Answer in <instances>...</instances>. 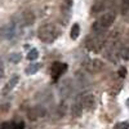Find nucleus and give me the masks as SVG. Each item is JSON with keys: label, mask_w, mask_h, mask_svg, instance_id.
Here are the masks:
<instances>
[{"label": "nucleus", "mask_w": 129, "mask_h": 129, "mask_svg": "<svg viewBox=\"0 0 129 129\" xmlns=\"http://www.w3.org/2000/svg\"><path fill=\"white\" fill-rule=\"evenodd\" d=\"M3 75H4V66H3L2 59H0V79L3 78Z\"/></svg>", "instance_id": "393cba45"}, {"label": "nucleus", "mask_w": 129, "mask_h": 129, "mask_svg": "<svg viewBox=\"0 0 129 129\" xmlns=\"http://www.w3.org/2000/svg\"><path fill=\"white\" fill-rule=\"evenodd\" d=\"M72 7V0H63L62 3V13H69Z\"/></svg>", "instance_id": "f3484780"}, {"label": "nucleus", "mask_w": 129, "mask_h": 129, "mask_svg": "<svg viewBox=\"0 0 129 129\" xmlns=\"http://www.w3.org/2000/svg\"><path fill=\"white\" fill-rule=\"evenodd\" d=\"M79 34H80V26H79L78 23L72 25V27H71V32H70L71 39H72V40H76V39L79 38Z\"/></svg>", "instance_id": "dca6fc26"}, {"label": "nucleus", "mask_w": 129, "mask_h": 129, "mask_svg": "<svg viewBox=\"0 0 129 129\" xmlns=\"http://www.w3.org/2000/svg\"><path fill=\"white\" fill-rule=\"evenodd\" d=\"M83 110H84V107H83L81 100H79V101H76V102L72 105V107H71V115L74 117H80Z\"/></svg>", "instance_id": "f8f14e48"}, {"label": "nucleus", "mask_w": 129, "mask_h": 129, "mask_svg": "<svg viewBox=\"0 0 129 129\" xmlns=\"http://www.w3.org/2000/svg\"><path fill=\"white\" fill-rule=\"evenodd\" d=\"M81 103H83L84 110H87V111H93V110L95 109V106H97L95 97H94L93 94H90V93H87V94L83 95Z\"/></svg>", "instance_id": "6e6552de"}, {"label": "nucleus", "mask_w": 129, "mask_h": 129, "mask_svg": "<svg viewBox=\"0 0 129 129\" xmlns=\"http://www.w3.org/2000/svg\"><path fill=\"white\" fill-rule=\"evenodd\" d=\"M18 81H19V76H13V78H10V80L4 85V88H3V90H2V94L3 95H7V94H9L10 92H12L13 89H14V87L18 84Z\"/></svg>", "instance_id": "9b49d317"}, {"label": "nucleus", "mask_w": 129, "mask_h": 129, "mask_svg": "<svg viewBox=\"0 0 129 129\" xmlns=\"http://www.w3.org/2000/svg\"><path fill=\"white\" fill-rule=\"evenodd\" d=\"M34 21H35V16H34V13H32L31 10H25V12L21 13L18 22L22 25V27H25V26H30V25H32V23H34Z\"/></svg>", "instance_id": "9d476101"}, {"label": "nucleus", "mask_w": 129, "mask_h": 129, "mask_svg": "<svg viewBox=\"0 0 129 129\" xmlns=\"http://www.w3.org/2000/svg\"><path fill=\"white\" fill-rule=\"evenodd\" d=\"M75 85H76L80 90L88 89L90 87V80L84 72L78 71L76 74H75Z\"/></svg>", "instance_id": "0eeeda50"}, {"label": "nucleus", "mask_w": 129, "mask_h": 129, "mask_svg": "<svg viewBox=\"0 0 129 129\" xmlns=\"http://www.w3.org/2000/svg\"><path fill=\"white\" fill-rule=\"evenodd\" d=\"M115 18H116V13L115 12H112V10L106 12L93 23L92 30L94 32H106V30L115 22Z\"/></svg>", "instance_id": "7ed1b4c3"}, {"label": "nucleus", "mask_w": 129, "mask_h": 129, "mask_svg": "<svg viewBox=\"0 0 129 129\" xmlns=\"http://www.w3.org/2000/svg\"><path fill=\"white\" fill-rule=\"evenodd\" d=\"M38 57H39L38 49H31V50L27 53V59H28V61H35Z\"/></svg>", "instance_id": "a211bd4d"}, {"label": "nucleus", "mask_w": 129, "mask_h": 129, "mask_svg": "<svg viewBox=\"0 0 129 129\" xmlns=\"http://www.w3.org/2000/svg\"><path fill=\"white\" fill-rule=\"evenodd\" d=\"M117 74H119V76H120V78H125V76H126V74H128V71H126L125 67H120L119 71H117Z\"/></svg>", "instance_id": "5701e85b"}, {"label": "nucleus", "mask_w": 129, "mask_h": 129, "mask_svg": "<svg viewBox=\"0 0 129 129\" xmlns=\"http://www.w3.org/2000/svg\"><path fill=\"white\" fill-rule=\"evenodd\" d=\"M106 44V32H94L89 35L85 40V47H87L90 52L98 53L102 50V48Z\"/></svg>", "instance_id": "f03ea898"}, {"label": "nucleus", "mask_w": 129, "mask_h": 129, "mask_svg": "<svg viewBox=\"0 0 129 129\" xmlns=\"http://www.w3.org/2000/svg\"><path fill=\"white\" fill-rule=\"evenodd\" d=\"M40 70V63H38V62H35V63H31V64H28V66L26 67V74L27 75H32V74H36L38 71Z\"/></svg>", "instance_id": "2eb2a0df"}, {"label": "nucleus", "mask_w": 129, "mask_h": 129, "mask_svg": "<svg viewBox=\"0 0 129 129\" xmlns=\"http://www.w3.org/2000/svg\"><path fill=\"white\" fill-rule=\"evenodd\" d=\"M12 129H25V123L23 121H18L12 125Z\"/></svg>", "instance_id": "4be33fe9"}, {"label": "nucleus", "mask_w": 129, "mask_h": 129, "mask_svg": "<svg viewBox=\"0 0 129 129\" xmlns=\"http://www.w3.org/2000/svg\"><path fill=\"white\" fill-rule=\"evenodd\" d=\"M83 67L85 69V71H88L90 74H97L100 72L103 67V63L101 59H97V58H93V59H87L84 63H83Z\"/></svg>", "instance_id": "39448f33"}, {"label": "nucleus", "mask_w": 129, "mask_h": 129, "mask_svg": "<svg viewBox=\"0 0 129 129\" xmlns=\"http://www.w3.org/2000/svg\"><path fill=\"white\" fill-rule=\"evenodd\" d=\"M105 8H106V0H97V2L93 4L90 12H92V14H97V13L103 12Z\"/></svg>", "instance_id": "ddd939ff"}, {"label": "nucleus", "mask_w": 129, "mask_h": 129, "mask_svg": "<svg viewBox=\"0 0 129 129\" xmlns=\"http://www.w3.org/2000/svg\"><path fill=\"white\" fill-rule=\"evenodd\" d=\"M61 34V30L53 23H45L41 25L38 30V36L43 43H47V44H50L54 40L58 39Z\"/></svg>", "instance_id": "f257e3e1"}, {"label": "nucleus", "mask_w": 129, "mask_h": 129, "mask_svg": "<svg viewBox=\"0 0 129 129\" xmlns=\"http://www.w3.org/2000/svg\"><path fill=\"white\" fill-rule=\"evenodd\" d=\"M126 106H128V107H129V98H128V100H126Z\"/></svg>", "instance_id": "a878e982"}, {"label": "nucleus", "mask_w": 129, "mask_h": 129, "mask_svg": "<svg viewBox=\"0 0 129 129\" xmlns=\"http://www.w3.org/2000/svg\"><path fill=\"white\" fill-rule=\"evenodd\" d=\"M72 89H74V84H72L71 79H66L61 84V87H59V94L62 97V100L63 98L66 100L67 97L72 93Z\"/></svg>", "instance_id": "1a4fd4ad"}, {"label": "nucleus", "mask_w": 129, "mask_h": 129, "mask_svg": "<svg viewBox=\"0 0 129 129\" xmlns=\"http://www.w3.org/2000/svg\"><path fill=\"white\" fill-rule=\"evenodd\" d=\"M21 58H22V56H21L19 53H17V52L12 53V54L9 56V61L12 62V63H18L21 61Z\"/></svg>", "instance_id": "6ab92c4d"}, {"label": "nucleus", "mask_w": 129, "mask_h": 129, "mask_svg": "<svg viewBox=\"0 0 129 129\" xmlns=\"http://www.w3.org/2000/svg\"><path fill=\"white\" fill-rule=\"evenodd\" d=\"M12 125L13 124H10L9 121H4L2 125H0V129H12Z\"/></svg>", "instance_id": "b1692460"}, {"label": "nucleus", "mask_w": 129, "mask_h": 129, "mask_svg": "<svg viewBox=\"0 0 129 129\" xmlns=\"http://www.w3.org/2000/svg\"><path fill=\"white\" fill-rule=\"evenodd\" d=\"M21 27H22V25H21L18 21H10L7 25L0 27V38L5 39V40L14 39L19 34Z\"/></svg>", "instance_id": "20e7f679"}, {"label": "nucleus", "mask_w": 129, "mask_h": 129, "mask_svg": "<svg viewBox=\"0 0 129 129\" xmlns=\"http://www.w3.org/2000/svg\"><path fill=\"white\" fill-rule=\"evenodd\" d=\"M129 10V0H123V4H121V12L126 13Z\"/></svg>", "instance_id": "412c9836"}, {"label": "nucleus", "mask_w": 129, "mask_h": 129, "mask_svg": "<svg viewBox=\"0 0 129 129\" xmlns=\"http://www.w3.org/2000/svg\"><path fill=\"white\" fill-rule=\"evenodd\" d=\"M112 129H129V121H120L116 123Z\"/></svg>", "instance_id": "aec40b11"}, {"label": "nucleus", "mask_w": 129, "mask_h": 129, "mask_svg": "<svg viewBox=\"0 0 129 129\" xmlns=\"http://www.w3.org/2000/svg\"><path fill=\"white\" fill-rule=\"evenodd\" d=\"M44 110L41 109V107H39V106H36V107H34V109H31L30 111H28V119L30 120H36L38 117H40V116H43L44 115Z\"/></svg>", "instance_id": "4468645a"}, {"label": "nucleus", "mask_w": 129, "mask_h": 129, "mask_svg": "<svg viewBox=\"0 0 129 129\" xmlns=\"http://www.w3.org/2000/svg\"><path fill=\"white\" fill-rule=\"evenodd\" d=\"M67 63H63V62H54L52 64V70H50V72H52V79L53 80H58L62 75L66 72V70H67Z\"/></svg>", "instance_id": "423d86ee"}]
</instances>
